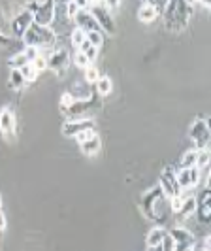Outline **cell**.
I'll use <instances>...</instances> for the list:
<instances>
[{"label": "cell", "mask_w": 211, "mask_h": 251, "mask_svg": "<svg viewBox=\"0 0 211 251\" xmlns=\"http://www.w3.org/2000/svg\"><path fill=\"white\" fill-rule=\"evenodd\" d=\"M162 10H164L162 12L164 25L168 30H174V32H179L185 28L190 19V13H192L188 0H170Z\"/></svg>", "instance_id": "1"}, {"label": "cell", "mask_w": 211, "mask_h": 251, "mask_svg": "<svg viewBox=\"0 0 211 251\" xmlns=\"http://www.w3.org/2000/svg\"><path fill=\"white\" fill-rule=\"evenodd\" d=\"M23 42L25 46H32V48H51L55 44V32L51 30L49 26L42 25H32L26 28V32L23 34Z\"/></svg>", "instance_id": "2"}, {"label": "cell", "mask_w": 211, "mask_h": 251, "mask_svg": "<svg viewBox=\"0 0 211 251\" xmlns=\"http://www.w3.org/2000/svg\"><path fill=\"white\" fill-rule=\"evenodd\" d=\"M89 12L94 17V21H96V25H98V28L102 32L115 34L117 26H115V21H113V15L110 12V8H106L104 4H91L89 6Z\"/></svg>", "instance_id": "3"}, {"label": "cell", "mask_w": 211, "mask_h": 251, "mask_svg": "<svg viewBox=\"0 0 211 251\" xmlns=\"http://www.w3.org/2000/svg\"><path fill=\"white\" fill-rule=\"evenodd\" d=\"M188 136L194 142V150H206L210 146V121L208 119H196L190 128H188Z\"/></svg>", "instance_id": "4"}, {"label": "cell", "mask_w": 211, "mask_h": 251, "mask_svg": "<svg viewBox=\"0 0 211 251\" xmlns=\"http://www.w3.org/2000/svg\"><path fill=\"white\" fill-rule=\"evenodd\" d=\"M55 12H57L55 0H44V2L36 4V10L32 12V19L36 25L49 26L55 21Z\"/></svg>", "instance_id": "5"}, {"label": "cell", "mask_w": 211, "mask_h": 251, "mask_svg": "<svg viewBox=\"0 0 211 251\" xmlns=\"http://www.w3.org/2000/svg\"><path fill=\"white\" fill-rule=\"evenodd\" d=\"M159 187L166 199H174L177 195H181V189H179L177 179H175V172H172V170H162Z\"/></svg>", "instance_id": "6"}, {"label": "cell", "mask_w": 211, "mask_h": 251, "mask_svg": "<svg viewBox=\"0 0 211 251\" xmlns=\"http://www.w3.org/2000/svg\"><path fill=\"white\" fill-rule=\"evenodd\" d=\"M200 172L196 166H190V168H181L179 172H175V179H177V185L181 191L190 189L192 185H198L200 181Z\"/></svg>", "instance_id": "7"}, {"label": "cell", "mask_w": 211, "mask_h": 251, "mask_svg": "<svg viewBox=\"0 0 211 251\" xmlns=\"http://www.w3.org/2000/svg\"><path fill=\"white\" fill-rule=\"evenodd\" d=\"M198 214V221L200 223H210L211 217V193L210 189H204L200 193V197L196 199V212Z\"/></svg>", "instance_id": "8"}, {"label": "cell", "mask_w": 211, "mask_h": 251, "mask_svg": "<svg viewBox=\"0 0 211 251\" xmlns=\"http://www.w3.org/2000/svg\"><path fill=\"white\" fill-rule=\"evenodd\" d=\"M87 128H93V121L91 119H70L62 125V134L68 136V138H74L75 134L87 130Z\"/></svg>", "instance_id": "9"}, {"label": "cell", "mask_w": 211, "mask_h": 251, "mask_svg": "<svg viewBox=\"0 0 211 251\" xmlns=\"http://www.w3.org/2000/svg\"><path fill=\"white\" fill-rule=\"evenodd\" d=\"M170 236L175 244V251H183L188 246H194V238L192 234L187 230V228H181V226H175L170 230Z\"/></svg>", "instance_id": "10"}, {"label": "cell", "mask_w": 211, "mask_h": 251, "mask_svg": "<svg viewBox=\"0 0 211 251\" xmlns=\"http://www.w3.org/2000/svg\"><path fill=\"white\" fill-rule=\"evenodd\" d=\"M34 23V19H32V13L25 10V12H21L19 15H15V19L12 21V32L13 36L17 38H23V34L26 32V28Z\"/></svg>", "instance_id": "11"}, {"label": "cell", "mask_w": 211, "mask_h": 251, "mask_svg": "<svg viewBox=\"0 0 211 251\" xmlns=\"http://www.w3.org/2000/svg\"><path fill=\"white\" fill-rule=\"evenodd\" d=\"M68 63H70V53L66 50H59L53 51L47 59V68L55 70V72H64L68 68Z\"/></svg>", "instance_id": "12"}, {"label": "cell", "mask_w": 211, "mask_h": 251, "mask_svg": "<svg viewBox=\"0 0 211 251\" xmlns=\"http://www.w3.org/2000/svg\"><path fill=\"white\" fill-rule=\"evenodd\" d=\"M74 19H75V25L79 26L81 30H85V32H91V30H100L98 25H96V21H94V17L91 15L89 10H79Z\"/></svg>", "instance_id": "13"}, {"label": "cell", "mask_w": 211, "mask_h": 251, "mask_svg": "<svg viewBox=\"0 0 211 251\" xmlns=\"http://www.w3.org/2000/svg\"><path fill=\"white\" fill-rule=\"evenodd\" d=\"M0 130L4 134H12L15 130V117L10 110H2L0 112Z\"/></svg>", "instance_id": "14"}, {"label": "cell", "mask_w": 211, "mask_h": 251, "mask_svg": "<svg viewBox=\"0 0 211 251\" xmlns=\"http://www.w3.org/2000/svg\"><path fill=\"white\" fill-rule=\"evenodd\" d=\"M79 148L81 151L87 155V157H93V155H96L102 148V142H100V136L98 134H94L93 138H89L87 142H83V144H79Z\"/></svg>", "instance_id": "15"}, {"label": "cell", "mask_w": 211, "mask_h": 251, "mask_svg": "<svg viewBox=\"0 0 211 251\" xmlns=\"http://www.w3.org/2000/svg\"><path fill=\"white\" fill-rule=\"evenodd\" d=\"M157 15H159V10H157L155 6H151V4H143V6L138 10V19H140L141 23H153V21L157 19Z\"/></svg>", "instance_id": "16"}, {"label": "cell", "mask_w": 211, "mask_h": 251, "mask_svg": "<svg viewBox=\"0 0 211 251\" xmlns=\"http://www.w3.org/2000/svg\"><path fill=\"white\" fill-rule=\"evenodd\" d=\"M183 197V195H181ZM196 212V197H183V202H181V208L177 214L181 215L183 219L190 217V215Z\"/></svg>", "instance_id": "17"}, {"label": "cell", "mask_w": 211, "mask_h": 251, "mask_svg": "<svg viewBox=\"0 0 211 251\" xmlns=\"http://www.w3.org/2000/svg\"><path fill=\"white\" fill-rule=\"evenodd\" d=\"M166 236V230L161 228V226H157V228H153L149 234H147V240H145V244H147V248H157V246H161V242L164 240Z\"/></svg>", "instance_id": "18"}, {"label": "cell", "mask_w": 211, "mask_h": 251, "mask_svg": "<svg viewBox=\"0 0 211 251\" xmlns=\"http://www.w3.org/2000/svg\"><path fill=\"white\" fill-rule=\"evenodd\" d=\"M96 91H98V95H102V97H106V95H110L112 93V79L108 77V75H100L98 79H96Z\"/></svg>", "instance_id": "19"}, {"label": "cell", "mask_w": 211, "mask_h": 251, "mask_svg": "<svg viewBox=\"0 0 211 251\" xmlns=\"http://www.w3.org/2000/svg\"><path fill=\"white\" fill-rule=\"evenodd\" d=\"M26 81L23 74H21V70L19 68H12V72H10V87L12 89H21L25 87Z\"/></svg>", "instance_id": "20"}, {"label": "cell", "mask_w": 211, "mask_h": 251, "mask_svg": "<svg viewBox=\"0 0 211 251\" xmlns=\"http://www.w3.org/2000/svg\"><path fill=\"white\" fill-rule=\"evenodd\" d=\"M210 159H211V155L208 148H206V150H196V164H194V166H196L198 170H204V168H208Z\"/></svg>", "instance_id": "21"}, {"label": "cell", "mask_w": 211, "mask_h": 251, "mask_svg": "<svg viewBox=\"0 0 211 251\" xmlns=\"http://www.w3.org/2000/svg\"><path fill=\"white\" fill-rule=\"evenodd\" d=\"M77 51H81V53H83V55L87 57V59H89V63H93V61H94V59L98 57V48H94V46H91V44H89L87 40H85V42H83V44L79 46V50H77Z\"/></svg>", "instance_id": "22"}, {"label": "cell", "mask_w": 211, "mask_h": 251, "mask_svg": "<svg viewBox=\"0 0 211 251\" xmlns=\"http://www.w3.org/2000/svg\"><path fill=\"white\" fill-rule=\"evenodd\" d=\"M179 164H181V168H190V166H194V164H196V150L192 148V150L185 151V155L181 157Z\"/></svg>", "instance_id": "23"}, {"label": "cell", "mask_w": 211, "mask_h": 251, "mask_svg": "<svg viewBox=\"0 0 211 251\" xmlns=\"http://www.w3.org/2000/svg\"><path fill=\"white\" fill-rule=\"evenodd\" d=\"M85 40H87V32L81 30L79 26H75L74 30H72V46H74L75 50H79V46H81Z\"/></svg>", "instance_id": "24"}, {"label": "cell", "mask_w": 211, "mask_h": 251, "mask_svg": "<svg viewBox=\"0 0 211 251\" xmlns=\"http://www.w3.org/2000/svg\"><path fill=\"white\" fill-rule=\"evenodd\" d=\"M87 42L94 48H100L104 44V32L102 30H91V32H87Z\"/></svg>", "instance_id": "25"}, {"label": "cell", "mask_w": 211, "mask_h": 251, "mask_svg": "<svg viewBox=\"0 0 211 251\" xmlns=\"http://www.w3.org/2000/svg\"><path fill=\"white\" fill-rule=\"evenodd\" d=\"M19 70H21V74H23L26 83H30V81H34V79H36L38 72L34 70V66H32L30 63H26L25 66H23V68H19Z\"/></svg>", "instance_id": "26"}, {"label": "cell", "mask_w": 211, "mask_h": 251, "mask_svg": "<svg viewBox=\"0 0 211 251\" xmlns=\"http://www.w3.org/2000/svg\"><path fill=\"white\" fill-rule=\"evenodd\" d=\"M26 63H28V61H26V57L23 55V51L15 53L12 59H10V66H12V68H23Z\"/></svg>", "instance_id": "27"}, {"label": "cell", "mask_w": 211, "mask_h": 251, "mask_svg": "<svg viewBox=\"0 0 211 251\" xmlns=\"http://www.w3.org/2000/svg\"><path fill=\"white\" fill-rule=\"evenodd\" d=\"M98 77H100V72L96 66H87V68H85V81H87L89 85H91V83H96Z\"/></svg>", "instance_id": "28"}, {"label": "cell", "mask_w": 211, "mask_h": 251, "mask_svg": "<svg viewBox=\"0 0 211 251\" xmlns=\"http://www.w3.org/2000/svg\"><path fill=\"white\" fill-rule=\"evenodd\" d=\"M74 64L75 66H79V68H87V66H91V63H89V59L81 53V51H75V55H74Z\"/></svg>", "instance_id": "29"}, {"label": "cell", "mask_w": 211, "mask_h": 251, "mask_svg": "<svg viewBox=\"0 0 211 251\" xmlns=\"http://www.w3.org/2000/svg\"><path fill=\"white\" fill-rule=\"evenodd\" d=\"M30 64L34 66V70H36V72H42V70H46V68H47V59H46V57L40 53V55H38L36 59H34Z\"/></svg>", "instance_id": "30"}, {"label": "cell", "mask_w": 211, "mask_h": 251, "mask_svg": "<svg viewBox=\"0 0 211 251\" xmlns=\"http://www.w3.org/2000/svg\"><path fill=\"white\" fill-rule=\"evenodd\" d=\"M96 132H94V128H87V130H83V132H79V134H75L74 138L77 144H83V142H87L89 138H93Z\"/></svg>", "instance_id": "31"}, {"label": "cell", "mask_w": 211, "mask_h": 251, "mask_svg": "<svg viewBox=\"0 0 211 251\" xmlns=\"http://www.w3.org/2000/svg\"><path fill=\"white\" fill-rule=\"evenodd\" d=\"M23 55L26 57V61L28 63H32L34 59H36L38 55H40V51H38V48H32V46H25V50H23Z\"/></svg>", "instance_id": "32"}, {"label": "cell", "mask_w": 211, "mask_h": 251, "mask_svg": "<svg viewBox=\"0 0 211 251\" xmlns=\"http://www.w3.org/2000/svg\"><path fill=\"white\" fill-rule=\"evenodd\" d=\"M161 251H175V244L170 234H166L164 240L161 242Z\"/></svg>", "instance_id": "33"}, {"label": "cell", "mask_w": 211, "mask_h": 251, "mask_svg": "<svg viewBox=\"0 0 211 251\" xmlns=\"http://www.w3.org/2000/svg\"><path fill=\"white\" fill-rule=\"evenodd\" d=\"M74 102H75V99H74V95H72V93H66V95H62V99H61V106H62V108H70Z\"/></svg>", "instance_id": "34"}, {"label": "cell", "mask_w": 211, "mask_h": 251, "mask_svg": "<svg viewBox=\"0 0 211 251\" xmlns=\"http://www.w3.org/2000/svg\"><path fill=\"white\" fill-rule=\"evenodd\" d=\"M77 12H79V8L74 4V0H70V2H68V6H66V13H68V17H70V19H74L75 15H77Z\"/></svg>", "instance_id": "35"}, {"label": "cell", "mask_w": 211, "mask_h": 251, "mask_svg": "<svg viewBox=\"0 0 211 251\" xmlns=\"http://www.w3.org/2000/svg\"><path fill=\"white\" fill-rule=\"evenodd\" d=\"M168 2H170V0H147L145 4H151V6H155L157 10H161V8H164Z\"/></svg>", "instance_id": "36"}, {"label": "cell", "mask_w": 211, "mask_h": 251, "mask_svg": "<svg viewBox=\"0 0 211 251\" xmlns=\"http://www.w3.org/2000/svg\"><path fill=\"white\" fill-rule=\"evenodd\" d=\"M74 4L79 10H89V6L93 4V0H74Z\"/></svg>", "instance_id": "37"}, {"label": "cell", "mask_w": 211, "mask_h": 251, "mask_svg": "<svg viewBox=\"0 0 211 251\" xmlns=\"http://www.w3.org/2000/svg\"><path fill=\"white\" fill-rule=\"evenodd\" d=\"M106 8H119L121 6V0H104Z\"/></svg>", "instance_id": "38"}, {"label": "cell", "mask_w": 211, "mask_h": 251, "mask_svg": "<svg viewBox=\"0 0 211 251\" xmlns=\"http://www.w3.org/2000/svg\"><path fill=\"white\" fill-rule=\"evenodd\" d=\"M6 228V217H4V214H2V210H0V232Z\"/></svg>", "instance_id": "39"}, {"label": "cell", "mask_w": 211, "mask_h": 251, "mask_svg": "<svg viewBox=\"0 0 211 251\" xmlns=\"http://www.w3.org/2000/svg\"><path fill=\"white\" fill-rule=\"evenodd\" d=\"M200 4H202L204 8H210V6H211V0H200Z\"/></svg>", "instance_id": "40"}, {"label": "cell", "mask_w": 211, "mask_h": 251, "mask_svg": "<svg viewBox=\"0 0 211 251\" xmlns=\"http://www.w3.org/2000/svg\"><path fill=\"white\" fill-rule=\"evenodd\" d=\"M149 251H161V246H157V248H151Z\"/></svg>", "instance_id": "41"}, {"label": "cell", "mask_w": 211, "mask_h": 251, "mask_svg": "<svg viewBox=\"0 0 211 251\" xmlns=\"http://www.w3.org/2000/svg\"><path fill=\"white\" fill-rule=\"evenodd\" d=\"M104 0H93V4H102Z\"/></svg>", "instance_id": "42"}, {"label": "cell", "mask_w": 211, "mask_h": 251, "mask_svg": "<svg viewBox=\"0 0 211 251\" xmlns=\"http://www.w3.org/2000/svg\"><path fill=\"white\" fill-rule=\"evenodd\" d=\"M0 210H2V197H0Z\"/></svg>", "instance_id": "43"}]
</instances>
